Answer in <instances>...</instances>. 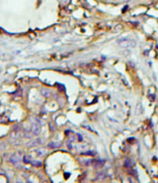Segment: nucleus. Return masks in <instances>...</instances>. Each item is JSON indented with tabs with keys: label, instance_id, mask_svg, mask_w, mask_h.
I'll use <instances>...</instances> for the list:
<instances>
[{
	"label": "nucleus",
	"instance_id": "nucleus-1",
	"mask_svg": "<svg viewBox=\"0 0 158 183\" xmlns=\"http://www.w3.org/2000/svg\"><path fill=\"white\" fill-rule=\"evenodd\" d=\"M117 43L119 44V46H121L122 48H134L136 46V42L133 40L128 39V38H121L118 39Z\"/></svg>",
	"mask_w": 158,
	"mask_h": 183
},
{
	"label": "nucleus",
	"instance_id": "nucleus-2",
	"mask_svg": "<svg viewBox=\"0 0 158 183\" xmlns=\"http://www.w3.org/2000/svg\"><path fill=\"white\" fill-rule=\"evenodd\" d=\"M125 166H127V168H130L131 166V161H130V159H126V161H125Z\"/></svg>",
	"mask_w": 158,
	"mask_h": 183
},
{
	"label": "nucleus",
	"instance_id": "nucleus-3",
	"mask_svg": "<svg viewBox=\"0 0 158 183\" xmlns=\"http://www.w3.org/2000/svg\"><path fill=\"white\" fill-rule=\"evenodd\" d=\"M105 177V173H100V174H98V176H97L98 179H103Z\"/></svg>",
	"mask_w": 158,
	"mask_h": 183
}]
</instances>
